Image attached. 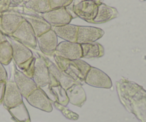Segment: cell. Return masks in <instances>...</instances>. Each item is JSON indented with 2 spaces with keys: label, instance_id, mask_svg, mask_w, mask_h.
Here are the masks:
<instances>
[{
  "label": "cell",
  "instance_id": "11",
  "mask_svg": "<svg viewBox=\"0 0 146 122\" xmlns=\"http://www.w3.org/2000/svg\"><path fill=\"white\" fill-rule=\"evenodd\" d=\"M37 47L46 56H54V51L58 45V37L51 29L49 31L36 37Z\"/></svg>",
  "mask_w": 146,
  "mask_h": 122
},
{
  "label": "cell",
  "instance_id": "12",
  "mask_svg": "<svg viewBox=\"0 0 146 122\" xmlns=\"http://www.w3.org/2000/svg\"><path fill=\"white\" fill-rule=\"evenodd\" d=\"M29 104L35 108L50 113L53 110V104L41 89L37 88L27 99Z\"/></svg>",
  "mask_w": 146,
  "mask_h": 122
},
{
  "label": "cell",
  "instance_id": "30",
  "mask_svg": "<svg viewBox=\"0 0 146 122\" xmlns=\"http://www.w3.org/2000/svg\"><path fill=\"white\" fill-rule=\"evenodd\" d=\"M6 81H0V105L2 104L3 98H4V91H5Z\"/></svg>",
  "mask_w": 146,
  "mask_h": 122
},
{
  "label": "cell",
  "instance_id": "31",
  "mask_svg": "<svg viewBox=\"0 0 146 122\" xmlns=\"http://www.w3.org/2000/svg\"><path fill=\"white\" fill-rule=\"evenodd\" d=\"M7 36L4 34V33L2 31H1V30H0V44L2 42H4V41H7Z\"/></svg>",
  "mask_w": 146,
  "mask_h": 122
},
{
  "label": "cell",
  "instance_id": "6",
  "mask_svg": "<svg viewBox=\"0 0 146 122\" xmlns=\"http://www.w3.org/2000/svg\"><path fill=\"white\" fill-rule=\"evenodd\" d=\"M41 89L51 100V103L58 102V104L65 107H66L69 103L66 90L60 85L53 76L49 84L41 88Z\"/></svg>",
  "mask_w": 146,
  "mask_h": 122
},
{
  "label": "cell",
  "instance_id": "9",
  "mask_svg": "<svg viewBox=\"0 0 146 122\" xmlns=\"http://www.w3.org/2000/svg\"><path fill=\"white\" fill-rule=\"evenodd\" d=\"M40 16L44 18L51 26V27H61L70 24L73 19L69 13L67 11L66 7L51 9L44 14H41Z\"/></svg>",
  "mask_w": 146,
  "mask_h": 122
},
{
  "label": "cell",
  "instance_id": "32",
  "mask_svg": "<svg viewBox=\"0 0 146 122\" xmlns=\"http://www.w3.org/2000/svg\"><path fill=\"white\" fill-rule=\"evenodd\" d=\"M90 1H94V2H96V4H100V3H103V1L104 0H90Z\"/></svg>",
  "mask_w": 146,
  "mask_h": 122
},
{
  "label": "cell",
  "instance_id": "1",
  "mask_svg": "<svg viewBox=\"0 0 146 122\" xmlns=\"http://www.w3.org/2000/svg\"><path fill=\"white\" fill-rule=\"evenodd\" d=\"M118 97L123 105L141 122H146V91L138 84L122 79L116 82Z\"/></svg>",
  "mask_w": 146,
  "mask_h": 122
},
{
  "label": "cell",
  "instance_id": "29",
  "mask_svg": "<svg viewBox=\"0 0 146 122\" xmlns=\"http://www.w3.org/2000/svg\"><path fill=\"white\" fill-rule=\"evenodd\" d=\"M7 79H8V76H7V71H6L4 65L0 63V81H7L8 80Z\"/></svg>",
  "mask_w": 146,
  "mask_h": 122
},
{
  "label": "cell",
  "instance_id": "20",
  "mask_svg": "<svg viewBox=\"0 0 146 122\" xmlns=\"http://www.w3.org/2000/svg\"><path fill=\"white\" fill-rule=\"evenodd\" d=\"M22 16L24 19L29 23L36 37L51 29V26L41 16L29 14H24Z\"/></svg>",
  "mask_w": 146,
  "mask_h": 122
},
{
  "label": "cell",
  "instance_id": "2",
  "mask_svg": "<svg viewBox=\"0 0 146 122\" xmlns=\"http://www.w3.org/2000/svg\"><path fill=\"white\" fill-rule=\"evenodd\" d=\"M54 57L56 65L66 74L72 77L76 82L81 84L84 82L86 76L91 67L90 64L81 59L69 60L56 55H54Z\"/></svg>",
  "mask_w": 146,
  "mask_h": 122
},
{
  "label": "cell",
  "instance_id": "16",
  "mask_svg": "<svg viewBox=\"0 0 146 122\" xmlns=\"http://www.w3.org/2000/svg\"><path fill=\"white\" fill-rule=\"evenodd\" d=\"M14 82L17 84L21 95L25 99L38 88L33 79L28 77L16 68L14 69Z\"/></svg>",
  "mask_w": 146,
  "mask_h": 122
},
{
  "label": "cell",
  "instance_id": "4",
  "mask_svg": "<svg viewBox=\"0 0 146 122\" xmlns=\"http://www.w3.org/2000/svg\"><path fill=\"white\" fill-rule=\"evenodd\" d=\"M9 37H12L29 49H34L37 47V40L35 33L29 23L26 20H24L17 29Z\"/></svg>",
  "mask_w": 146,
  "mask_h": 122
},
{
  "label": "cell",
  "instance_id": "13",
  "mask_svg": "<svg viewBox=\"0 0 146 122\" xmlns=\"http://www.w3.org/2000/svg\"><path fill=\"white\" fill-rule=\"evenodd\" d=\"M104 35V30L98 27L78 26L76 42L79 44L96 42Z\"/></svg>",
  "mask_w": 146,
  "mask_h": 122
},
{
  "label": "cell",
  "instance_id": "27",
  "mask_svg": "<svg viewBox=\"0 0 146 122\" xmlns=\"http://www.w3.org/2000/svg\"><path fill=\"white\" fill-rule=\"evenodd\" d=\"M52 104H54V107L57 109L58 110H59L61 113H62L63 115L66 117V119L70 120H78L79 119V116L76 114V113L73 112L72 111H71L70 109H68V108L65 107V106H63L61 104H58V102H54L52 103Z\"/></svg>",
  "mask_w": 146,
  "mask_h": 122
},
{
  "label": "cell",
  "instance_id": "33",
  "mask_svg": "<svg viewBox=\"0 0 146 122\" xmlns=\"http://www.w3.org/2000/svg\"><path fill=\"white\" fill-rule=\"evenodd\" d=\"M23 1H25V2H27V1H30V0H23Z\"/></svg>",
  "mask_w": 146,
  "mask_h": 122
},
{
  "label": "cell",
  "instance_id": "10",
  "mask_svg": "<svg viewBox=\"0 0 146 122\" xmlns=\"http://www.w3.org/2000/svg\"><path fill=\"white\" fill-rule=\"evenodd\" d=\"M23 102V96L17 87L14 81L7 80L6 81L5 91L2 104L7 110L17 107Z\"/></svg>",
  "mask_w": 146,
  "mask_h": 122
},
{
  "label": "cell",
  "instance_id": "19",
  "mask_svg": "<svg viewBox=\"0 0 146 122\" xmlns=\"http://www.w3.org/2000/svg\"><path fill=\"white\" fill-rule=\"evenodd\" d=\"M119 14L114 7L106 5L104 3L98 4V10L95 18L93 20V24H102L109 21L118 17Z\"/></svg>",
  "mask_w": 146,
  "mask_h": 122
},
{
  "label": "cell",
  "instance_id": "25",
  "mask_svg": "<svg viewBox=\"0 0 146 122\" xmlns=\"http://www.w3.org/2000/svg\"><path fill=\"white\" fill-rule=\"evenodd\" d=\"M13 59L12 48L8 39L0 44V63L8 65Z\"/></svg>",
  "mask_w": 146,
  "mask_h": 122
},
{
  "label": "cell",
  "instance_id": "28",
  "mask_svg": "<svg viewBox=\"0 0 146 122\" xmlns=\"http://www.w3.org/2000/svg\"><path fill=\"white\" fill-rule=\"evenodd\" d=\"M73 0H49L50 7L51 9L62 7H66L69 5Z\"/></svg>",
  "mask_w": 146,
  "mask_h": 122
},
{
  "label": "cell",
  "instance_id": "7",
  "mask_svg": "<svg viewBox=\"0 0 146 122\" xmlns=\"http://www.w3.org/2000/svg\"><path fill=\"white\" fill-rule=\"evenodd\" d=\"M84 82L96 88L111 89L113 84L111 78L99 69L91 67L84 79Z\"/></svg>",
  "mask_w": 146,
  "mask_h": 122
},
{
  "label": "cell",
  "instance_id": "26",
  "mask_svg": "<svg viewBox=\"0 0 146 122\" xmlns=\"http://www.w3.org/2000/svg\"><path fill=\"white\" fill-rule=\"evenodd\" d=\"M34 64H35V57L34 56L32 58L29 59L27 61L19 64L17 67L20 69V71L23 74L32 79L34 72Z\"/></svg>",
  "mask_w": 146,
  "mask_h": 122
},
{
  "label": "cell",
  "instance_id": "24",
  "mask_svg": "<svg viewBox=\"0 0 146 122\" xmlns=\"http://www.w3.org/2000/svg\"><path fill=\"white\" fill-rule=\"evenodd\" d=\"M25 7L38 14H44L51 10L49 0H30L25 2Z\"/></svg>",
  "mask_w": 146,
  "mask_h": 122
},
{
  "label": "cell",
  "instance_id": "3",
  "mask_svg": "<svg viewBox=\"0 0 146 122\" xmlns=\"http://www.w3.org/2000/svg\"><path fill=\"white\" fill-rule=\"evenodd\" d=\"M74 13L76 17L92 23L98 10V4L90 0H73L71 2Z\"/></svg>",
  "mask_w": 146,
  "mask_h": 122
},
{
  "label": "cell",
  "instance_id": "18",
  "mask_svg": "<svg viewBox=\"0 0 146 122\" xmlns=\"http://www.w3.org/2000/svg\"><path fill=\"white\" fill-rule=\"evenodd\" d=\"M68 101L73 105L82 107L86 101V94L83 88L82 84L76 83L70 88L66 90Z\"/></svg>",
  "mask_w": 146,
  "mask_h": 122
},
{
  "label": "cell",
  "instance_id": "8",
  "mask_svg": "<svg viewBox=\"0 0 146 122\" xmlns=\"http://www.w3.org/2000/svg\"><path fill=\"white\" fill-rule=\"evenodd\" d=\"M54 55L58 56L66 59H79L82 58L81 44L77 42L61 41L57 45Z\"/></svg>",
  "mask_w": 146,
  "mask_h": 122
},
{
  "label": "cell",
  "instance_id": "23",
  "mask_svg": "<svg viewBox=\"0 0 146 122\" xmlns=\"http://www.w3.org/2000/svg\"><path fill=\"white\" fill-rule=\"evenodd\" d=\"M8 111L16 122H31L29 114L24 102L9 109Z\"/></svg>",
  "mask_w": 146,
  "mask_h": 122
},
{
  "label": "cell",
  "instance_id": "14",
  "mask_svg": "<svg viewBox=\"0 0 146 122\" xmlns=\"http://www.w3.org/2000/svg\"><path fill=\"white\" fill-rule=\"evenodd\" d=\"M43 58H44V61H45L47 67L48 69V71L51 73V75L56 79L57 81L60 84V85L63 87L65 90L68 89V88L71 87V86L74 85L76 83H78L72 78L70 76H68V74H66L64 71L61 69L58 66L56 65V64L54 63L53 61H51L49 59H48L47 57H44V56H42ZM80 84V83H79Z\"/></svg>",
  "mask_w": 146,
  "mask_h": 122
},
{
  "label": "cell",
  "instance_id": "21",
  "mask_svg": "<svg viewBox=\"0 0 146 122\" xmlns=\"http://www.w3.org/2000/svg\"><path fill=\"white\" fill-rule=\"evenodd\" d=\"M51 29L54 30L57 37L62 39L64 41L76 42L78 26L68 24L61 27H51Z\"/></svg>",
  "mask_w": 146,
  "mask_h": 122
},
{
  "label": "cell",
  "instance_id": "17",
  "mask_svg": "<svg viewBox=\"0 0 146 122\" xmlns=\"http://www.w3.org/2000/svg\"><path fill=\"white\" fill-rule=\"evenodd\" d=\"M8 41L10 42L12 48L13 59L17 66L25 62L34 57L31 49L17 40L9 37Z\"/></svg>",
  "mask_w": 146,
  "mask_h": 122
},
{
  "label": "cell",
  "instance_id": "15",
  "mask_svg": "<svg viewBox=\"0 0 146 122\" xmlns=\"http://www.w3.org/2000/svg\"><path fill=\"white\" fill-rule=\"evenodd\" d=\"M21 14L14 12H5L1 15V27L6 36H11L24 21Z\"/></svg>",
  "mask_w": 146,
  "mask_h": 122
},
{
  "label": "cell",
  "instance_id": "5",
  "mask_svg": "<svg viewBox=\"0 0 146 122\" xmlns=\"http://www.w3.org/2000/svg\"><path fill=\"white\" fill-rule=\"evenodd\" d=\"M51 77L52 75L48 71L42 55L37 54L35 57L34 72L32 78L37 87L41 89L48 85L51 81Z\"/></svg>",
  "mask_w": 146,
  "mask_h": 122
},
{
  "label": "cell",
  "instance_id": "22",
  "mask_svg": "<svg viewBox=\"0 0 146 122\" xmlns=\"http://www.w3.org/2000/svg\"><path fill=\"white\" fill-rule=\"evenodd\" d=\"M82 50V58L94 59L100 58L104 55V47L98 42L81 44Z\"/></svg>",
  "mask_w": 146,
  "mask_h": 122
}]
</instances>
